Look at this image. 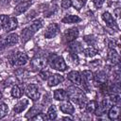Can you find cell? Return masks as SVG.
Segmentation results:
<instances>
[{
    "label": "cell",
    "instance_id": "1",
    "mask_svg": "<svg viewBox=\"0 0 121 121\" xmlns=\"http://www.w3.org/2000/svg\"><path fill=\"white\" fill-rule=\"evenodd\" d=\"M66 92H67V95H68V98H70L76 104L79 105L80 107L86 105L87 96L85 95L84 92L81 89H79L76 86H69L67 88Z\"/></svg>",
    "mask_w": 121,
    "mask_h": 121
},
{
    "label": "cell",
    "instance_id": "2",
    "mask_svg": "<svg viewBox=\"0 0 121 121\" xmlns=\"http://www.w3.org/2000/svg\"><path fill=\"white\" fill-rule=\"evenodd\" d=\"M43 26V21L41 19L35 20L30 26H28L27 27H26L21 34V39H22V43H26L27 41H29L33 35Z\"/></svg>",
    "mask_w": 121,
    "mask_h": 121
},
{
    "label": "cell",
    "instance_id": "3",
    "mask_svg": "<svg viewBox=\"0 0 121 121\" xmlns=\"http://www.w3.org/2000/svg\"><path fill=\"white\" fill-rule=\"evenodd\" d=\"M48 61H49V64L50 66L55 69V70H58V71H65L68 67H67V64L65 63L64 60L62 57L60 56H58V55H51L50 58L48 59Z\"/></svg>",
    "mask_w": 121,
    "mask_h": 121
},
{
    "label": "cell",
    "instance_id": "4",
    "mask_svg": "<svg viewBox=\"0 0 121 121\" xmlns=\"http://www.w3.org/2000/svg\"><path fill=\"white\" fill-rule=\"evenodd\" d=\"M27 55L24 52H15L9 57V62L13 66H23L27 62Z\"/></svg>",
    "mask_w": 121,
    "mask_h": 121
},
{
    "label": "cell",
    "instance_id": "5",
    "mask_svg": "<svg viewBox=\"0 0 121 121\" xmlns=\"http://www.w3.org/2000/svg\"><path fill=\"white\" fill-rule=\"evenodd\" d=\"M47 63L48 60L42 55H36L30 61V65L34 71H42L47 66Z\"/></svg>",
    "mask_w": 121,
    "mask_h": 121
},
{
    "label": "cell",
    "instance_id": "6",
    "mask_svg": "<svg viewBox=\"0 0 121 121\" xmlns=\"http://www.w3.org/2000/svg\"><path fill=\"white\" fill-rule=\"evenodd\" d=\"M19 41V37L16 33H10L4 39L0 40V49H3L6 46H13Z\"/></svg>",
    "mask_w": 121,
    "mask_h": 121
},
{
    "label": "cell",
    "instance_id": "7",
    "mask_svg": "<svg viewBox=\"0 0 121 121\" xmlns=\"http://www.w3.org/2000/svg\"><path fill=\"white\" fill-rule=\"evenodd\" d=\"M93 79H94V76H93V73L91 71L84 70L81 73V85H83L84 89L87 92H90V90H91L90 88H91Z\"/></svg>",
    "mask_w": 121,
    "mask_h": 121
},
{
    "label": "cell",
    "instance_id": "8",
    "mask_svg": "<svg viewBox=\"0 0 121 121\" xmlns=\"http://www.w3.org/2000/svg\"><path fill=\"white\" fill-rule=\"evenodd\" d=\"M26 95L28 98H30L33 101H36L39 99L40 97V92H39V88L37 85L35 84H29L27 85L26 89Z\"/></svg>",
    "mask_w": 121,
    "mask_h": 121
},
{
    "label": "cell",
    "instance_id": "9",
    "mask_svg": "<svg viewBox=\"0 0 121 121\" xmlns=\"http://www.w3.org/2000/svg\"><path fill=\"white\" fill-rule=\"evenodd\" d=\"M60 32V27L56 23H52L50 24L44 32V38L46 39H52L54 37H56L58 35V33Z\"/></svg>",
    "mask_w": 121,
    "mask_h": 121
},
{
    "label": "cell",
    "instance_id": "10",
    "mask_svg": "<svg viewBox=\"0 0 121 121\" xmlns=\"http://www.w3.org/2000/svg\"><path fill=\"white\" fill-rule=\"evenodd\" d=\"M102 19H103V21L105 22V24H106L109 27L118 30L117 24H116V22H115L114 18L112 17V15L110 12H108V11L103 12V13H102Z\"/></svg>",
    "mask_w": 121,
    "mask_h": 121
},
{
    "label": "cell",
    "instance_id": "11",
    "mask_svg": "<svg viewBox=\"0 0 121 121\" xmlns=\"http://www.w3.org/2000/svg\"><path fill=\"white\" fill-rule=\"evenodd\" d=\"M32 5V1L31 0H25V1H21L18 3V5L15 7L14 9V13L16 15H19L21 13H24L30 6Z\"/></svg>",
    "mask_w": 121,
    "mask_h": 121
},
{
    "label": "cell",
    "instance_id": "12",
    "mask_svg": "<svg viewBox=\"0 0 121 121\" xmlns=\"http://www.w3.org/2000/svg\"><path fill=\"white\" fill-rule=\"evenodd\" d=\"M60 106V110L63 112V113H66V114H70L72 115L74 113V106L71 104V102H69L67 99L66 100H62L60 102V104L59 105Z\"/></svg>",
    "mask_w": 121,
    "mask_h": 121
},
{
    "label": "cell",
    "instance_id": "13",
    "mask_svg": "<svg viewBox=\"0 0 121 121\" xmlns=\"http://www.w3.org/2000/svg\"><path fill=\"white\" fill-rule=\"evenodd\" d=\"M18 26V21L15 17H8L3 28L5 31L9 32V31H11V30H14L16 27Z\"/></svg>",
    "mask_w": 121,
    "mask_h": 121
},
{
    "label": "cell",
    "instance_id": "14",
    "mask_svg": "<svg viewBox=\"0 0 121 121\" xmlns=\"http://www.w3.org/2000/svg\"><path fill=\"white\" fill-rule=\"evenodd\" d=\"M108 60L112 63V64H119L120 62V56H119V53L114 49V48H110L109 52H108Z\"/></svg>",
    "mask_w": 121,
    "mask_h": 121
},
{
    "label": "cell",
    "instance_id": "15",
    "mask_svg": "<svg viewBox=\"0 0 121 121\" xmlns=\"http://www.w3.org/2000/svg\"><path fill=\"white\" fill-rule=\"evenodd\" d=\"M93 82L95 83H98V86H102L104 85L106 82H108V79H107V75L105 74V72L103 71H99V72H96L94 76V79H93Z\"/></svg>",
    "mask_w": 121,
    "mask_h": 121
},
{
    "label": "cell",
    "instance_id": "16",
    "mask_svg": "<svg viewBox=\"0 0 121 121\" xmlns=\"http://www.w3.org/2000/svg\"><path fill=\"white\" fill-rule=\"evenodd\" d=\"M68 79L75 85H81V74L78 71H71L67 75Z\"/></svg>",
    "mask_w": 121,
    "mask_h": 121
},
{
    "label": "cell",
    "instance_id": "17",
    "mask_svg": "<svg viewBox=\"0 0 121 121\" xmlns=\"http://www.w3.org/2000/svg\"><path fill=\"white\" fill-rule=\"evenodd\" d=\"M63 77L59 75V74H53V75H50L49 78H47V83H48V86L50 87H53V86H56L60 83H61L63 81Z\"/></svg>",
    "mask_w": 121,
    "mask_h": 121
},
{
    "label": "cell",
    "instance_id": "18",
    "mask_svg": "<svg viewBox=\"0 0 121 121\" xmlns=\"http://www.w3.org/2000/svg\"><path fill=\"white\" fill-rule=\"evenodd\" d=\"M108 112V116L111 120H116L119 118L120 115V106L118 104H114L112 105L109 110Z\"/></svg>",
    "mask_w": 121,
    "mask_h": 121
},
{
    "label": "cell",
    "instance_id": "19",
    "mask_svg": "<svg viewBox=\"0 0 121 121\" xmlns=\"http://www.w3.org/2000/svg\"><path fill=\"white\" fill-rule=\"evenodd\" d=\"M78 28H76V27L67 29V30L64 32V38H65L66 42H68V43L75 41V40L78 38Z\"/></svg>",
    "mask_w": 121,
    "mask_h": 121
},
{
    "label": "cell",
    "instance_id": "20",
    "mask_svg": "<svg viewBox=\"0 0 121 121\" xmlns=\"http://www.w3.org/2000/svg\"><path fill=\"white\" fill-rule=\"evenodd\" d=\"M54 98L56 100H59V101L66 100V99H68L67 92L64 91L63 89H57L54 91Z\"/></svg>",
    "mask_w": 121,
    "mask_h": 121
},
{
    "label": "cell",
    "instance_id": "21",
    "mask_svg": "<svg viewBox=\"0 0 121 121\" xmlns=\"http://www.w3.org/2000/svg\"><path fill=\"white\" fill-rule=\"evenodd\" d=\"M27 105H28V101L26 99H23V100L19 101L18 103H16V105L13 107V112L15 113H20L26 108Z\"/></svg>",
    "mask_w": 121,
    "mask_h": 121
},
{
    "label": "cell",
    "instance_id": "22",
    "mask_svg": "<svg viewBox=\"0 0 121 121\" xmlns=\"http://www.w3.org/2000/svg\"><path fill=\"white\" fill-rule=\"evenodd\" d=\"M80 21V18L77 15H67L64 18H62L61 22L64 24H74Z\"/></svg>",
    "mask_w": 121,
    "mask_h": 121
},
{
    "label": "cell",
    "instance_id": "23",
    "mask_svg": "<svg viewBox=\"0 0 121 121\" xmlns=\"http://www.w3.org/2000/svg\"><path fill=\"white\" fill-rule=\"evenodd\" d=\"M71 43L69 44V49L72 51V53H78V52H81L83 49H82V46L78 42H70Z\"/></svg>",
    "mask_w": 121,
    "mask_h": 121
},
{
    "label": "cell",
    "instance_id": "24",
    "mask_svg": "<svg viewBox=\"0 0 121 121\" xmlns=\"http://www.w3.org/2000/svg\"><path fill=\"white\" fill-rule=\"evenodd\" d=\"M10 92H11V95L14 98H20L23 95V91H22V89L18 85H14L11 88V91Z\"/></svg>",
    "mask_w": 121,
    "mask_h": 121
},
{
    "label": "cell",
    "instance_id": "25",
    "mask_svg": "<svg viewBox=\"0 0 121 121\" xmlns=\"http://www.w3.org/2000/svg\"><path fill=\"white\" fill-rule=\"evenodd\" d=\"M82 52L84 53V55L86 56V57H88V58H92V57H95L97 53H98V51H97V49H95V48H94V47H88V48H85V49H83L82 50Z\"/></svg>",
    "mask_w": 121,
    "mask_h": 121
},
{
    "label": "cell",
    "instance_id": "26",
    "mask_svg": "<svg viewBox=\"0 0 121 121\" xmlns=\"http://www.w3.org/2000/svg\"><path fill=\"white\" fill-rule=\"evenodd\" d=\"M46 117L49 120L56 119V117H57V111H56V108H55L54 105H52V106L49 107V109L47 111V113H46Z\"/></svg>",
    "mask_w": 121,
    "mask_h": 121
},
{
    "label": "cell",
    "instance_id": "27",
    "mask_svg": "<svg viewBox=\"0 0 121 121\" xmlns=\"http://www.w3.org/2000/svg\"><path fill=\"white\" fill-rule=\"evenodd\" d=\"M85 107H86V111L88 112H95V111L97 108V102L95 100H91L85 105Z\"/></svg>",
    "mask_w": 121,
    "mask_h": 121
},
{
    "label": "cell",
    "instance_id": "28",
    "mask_svg": "<svg viewBox=\"0 0 121 121\" xmlns=\"http://www.w3.org/2000/svg\"><path fill=\"white\" fill-rule=\"evenodd\" d=\"M8 112H9L8 105L5 104V103L0 104V119L3 118V117H5L7 115V113H8Z\"/></svg>",
    "mask_w": 121,
    "mask_h": 121
},
{
    "label": "cell",
    "instance_id": "29",
    "mask_svg": "<svg viewBox=\"0 0 121 121\" xmlns=\"http://www.w3.org/2000/svg\"><path fill=\"white\" fill-rule=\"evenodd\" d=\"M85 2H86V0H74V2H72V6H74L75 9L79 10L84 6Z\"/></svg>",
    "mask_w": 121,
    "mask_h": 121
},
{
    "label": "cell",
    "instance_id": "30",
    "mask_svg": "<svg viewBox=\"0 0 121 121\" xmlns=\"http://www.w3.org/2000/svg\"><path fill=\"white\" fill-rule=\"evenodd\" d=\"M45 119H47V117L43 113H41V112H39V113L33 115L32 117H30V120H36V121H43Z\"/></svg>",
    "mask_w": 121,
    "mask_h": 121
},
{
    "label": "cell",
    "instance_id": "31",
    "mask_svg": "<svg viewBox=\"0 0 121 121\" xmlns=\"http://www.w3.org/2000/svg\"><path fill=\"white\" fill-rule=\"evenodd\" d=\"M61 8L64 9H69L72 6V0H61Z\"/></svg>",
    "mask_w": 121,
    "mask_h": 121
},
{
    "label": "cell",
    "instance_id": "32",
    "mask_svg": "<svg viewBox=\"0 0 121 121\" xmlns=\"http://www.w3.org/2000/svg\"><path fill=\"white\" fill-rule=\"evenodd\" d=\"M39 112H41V110H40L38 107H33V108H31V109L29 110V112H27V114H26V116L28 118L29 115L31 116V114H37V113H39Z\"/></svg>",
    "mask_w": 121,
    "mask_h": 121
},
{
    "label": "cell",
    "instance_id": "33",
    "mask_svg": "<svg viewBox=\"0 0 121 121\" xmlns=\"http://www.w3.org/2000/svg\"><path fill=\"white\" fill-rule=\"evenodd\" d=\"M8 15H5V14H3V15H0V29L1 28H3V26H4V25H5V23H6V21H7V19H8Z\"/></svg>",
    "mask_w": 121,
    "mask_h": 121
},
{
    "label": "cell",
    "instance_id": "34",
    "mask_svg": "<svg viewBox=\"0 0 121 121\" xmlns=\"http://www.w3.org/2000/svg\"><path fill=\"white\" fill-rule=\"evenodd\" d=\"M50 75H51V74H50L48 71H41V72H40V77H41L43 79H47Z\"/></svg>",
    "mask_w": 121,
    "mask_h": 121
},
{
    "label": "cell",
    "instance_id": "35",
    "mask_svg": "<svg viewBox=\"0 0 121 121\" xmlns=\"http://www.w3.org/2000/svg\"><path fill=\"white\" fill-rule=\"evenodd\" d=\"M93 2H94V5L95 6V8L99 9V8H101L102 5L104 4L105 0H93Z\"/></svg>",
    "mask_w": 121,
    "mask_h": 121
},
{
    "label": "cell",
    "instance_id": "36",
    "mask_svg": "<svg viewBox=\"0 0 121 121\" xmlns=\"http://www.w3.org/2000/svg\"><path fill=\"white\" fill-rule=\"evenodd\" d=\"M115 16H116V17L119 16V9H117L115 10Z\"/></svg>",
    "mask_w": 121,
    "mask_h": 121
},
{
    "label": "cell",
    "instance_id": "37",
    "mask_svg": "<svg viewBox=\"0 0 121 121\" xmlns=\"http://www.w3.org/2000/svg\"><path fill=\"white\" fill-rule=\"evenodd\" d=\"M62 119H64V120H70L71 118H70V117H63Z\"/></svg>",
    "mask_w": 121,
    "mask_h": 121
},
{
    "label": "cell",
    "instance_id": "38",
    "mask_svg": "<svg viewBox=\"0 0 121 121\" xmlns=\"http://www.w3.org/2000/svg\"><path fill=\"white\" fill-rule=\"evenodd\" d=\"M13 1H14V2H21L22 0H13Z\"/></svg>",
    "mask_w": 121,
    "mask_h": 121
},
{
    "label": "cell",
    "instance_id": "39",
    "mask_svg": "<svg viewBox=\"0 0 121 121\" xmlns=\"http://www.w3.org/2000/svg\"><path fill=\"white\" fill-rule=\"evenodd\" d=\"M1 99H2V93L0 92V100H1Z\"/></svg>",
    "mask_w": 121,
    "mask_h": 121
}]
</instances>
